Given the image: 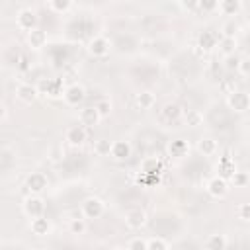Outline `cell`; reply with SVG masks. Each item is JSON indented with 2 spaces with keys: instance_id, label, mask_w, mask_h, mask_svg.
<instances>
[{
  "instance_id": "1",
  "label": "cell",
  "mask_w": 250,
  "mask_h": 250,
  "mask_svg": "<svg viewBox=\"0 0 250 250\" xmlns=\"http://www.w3.org/2000/svg\"><path fill=\"white\" fill-rule=\"evenodd\" d=\"M23 213L31 219L45 217V199L41 195H27L23 199Z\"/></svg>"
},
{
  "instance_id": "2",
  "label": "cell",
  "mask_w": 250,
  "mask_h": 250,
  "mask_svg": "<svg viewBox=\"0 0 250 250\" xmlns=\"http://www.w3.org/2000/svg\"><path fill=\"white\" fill-rule=\"evenodd\" d=\"M80 211H82V215H84L86 219H100V217L104 215V211H105V205H104V201H102L100 197L90 195V197H86V199L82 201Z\"/></svg>"
},
{
  "instance_id": "3",
  "label": "cell",
  "mask_w": 250,
  "mask_h": 250,
  "mask_svg": "<svg viewBox=\"0 0 250 250\" xmlns=\"http://www.w3.org/2000/svg\"><path fill=\"white\" fill-rule=\"evenodd\" d=\"M227 105L234 113H244V111L250 109V94L244 92V90H236V92L227 96Z\"/></svg>"
},
{
  "instance_id": "4",
  "label": "cell",
  "mask_w": 250,
  "mask_h": 250,
  "mask_svg": "<svg viewBox=\"0 0 250 250\" xmlns=\"http://www.w3.org/2000/svg\"><path fill=\"white\" fill-rule=\"evenodd\" d=\"M37 14L31 10V8H21L18 14H16V25L20 27V29H23L25 33H29V31H33V29H37Z\"/></svg>"
},
{
  "instance_id": "5",
  "label": "cell",
  "mask_w": 250,
  "mask_h": 250,
  "mask_svg": "<svg viewBox=\"0 0 250 250\" xmlns=\"http://www.w3.org/2000/svg\"><path fill=\"white\" fill-rule=\"evenodd\" d=\"M25 188H27L29 195H39L41 191H45L49 188V180L43 172H31L25 178Z\"/></svg>"
},
{
  "instance_id": "6",
  "label": "cell",
  "mask_w": 250,
  "mask_h": 250,
  "mask_svg": "<svg viewBox=\"0 0 250 250\" xmlns=\"http://www.w3.org/2000/svg\"><path fill=\"white\" fill-rule=\"evenodd\" d=\"M62 100L66 105L70 107H78L84 100H86V90L82 84H70L64 88V94H62Z\"/></svg>"
},
{
  "instance_id": "7",
  "label": "cell",
  "mask_w": 250,
  "mask_h": 250,
  "mask_svg": "<svg viewBox=\"0 0 250 250\" xmlns=\"http://www.w3.org/2000/svg\"><path fill=\"white\" fill-rule=\"evenodd\" d=\"M64 141L70 145V146H82L86 141H88V131L84 125H70L66 131H64Z\"/></svg>"
},
{
  "instance_id": "8",
  "label": "cell",
  "mask_w": 250,
  "mask_h": 250,
  "mask_svg": "<svg viewBox=\"0 0 250 250\" xmlns=\"http://www.w3.org/2000/svg\"><path fill=\"white\" fill-rule=\"evenodd\" d=\"M88 53L94 57V59H104L109 55V41L104 37V35H94L90 41H88Z\"/></svg>"
},
{
  "instance_id": "9",
  "label": "cell",
  "mask_w": 250,
  "mask_h": 250,
  "mask_svg": "<svg viewBox=\"0 0 250 250\" xmlns=\"http://www.w3.org/2000/svg\"><path fill=\"white\" fill-rule=\"evenodd\" d=\"M131 154H133V146H131L129 141H125V139H117V141L111 143V154H109V156H111L113 160L123 162V160H129Z\"/></svg>"
},
{
  "instance_id": "10",
  "label": "cell",
  "mask_w": 250,
  "mask_h": 250,
  "mask_svg": "<svg viewBox=\"0 0 250 250\" xmlns=\"http://www.w3.org/2000/svg\"><path fill=\"white\" fill-rule=\"evenodd\" d=\"M205 189H207V193H209L211 197L223 199V197L229 193V182H227L225 178H221V176H213V178L207 182Z\"/></svg>"
},
{
  "instance_id": "11",
  "label": "cell",
  "mask_w": 250,
  "mask_h": 250,
  "mask_svg": "<svg viewBox=\"0 0 250 250\" xmlns=\"http://www.w3.org/2000/svg\"><path fill=\"white\" fill-rule=\"evenodd\" d=\"M125 225L131 229V230H139L146 225V213L143 209H129L125 213Z\"/></svg>"
},
{
  "instance_id": "12",
  "label": "cell",
  "mask_w": 250,
  "mask_h": 250,
  "mask_svg": "<svg viewBox=\"0 0 250 250\" xmlns=\"http://www.w3.org/2000/svg\"><path fill=\"white\" fill-rule=\"evenodd\" d=\"M37 90H39V94H45V96H51V98H57V96L64 94V90L61 88V82L51 80V78H41L39 84H37Z\"/></svg>"
},
{
  "instance_id": "13",
  "label": "cell",
  "mask_w": 250,
  "mask_h": 250,
  "mask_svg": "<svg viewBox=\"0 0 250 250\" xmlns=\"http://www.w3.org/2000/svg\"><path fill=\"white\" fill-rule=\"evenodd\" d=\"M37 96H39V90H37V86H31V84H27V82H23V84H20L18 88H16V98L21 102V104H33L35 100H37Z\"/></svg>"
},
{
  "instance_id": "14",
  "label": "cell",
  "mask_w": 250,
  "mask_h": 250,
  "mask_svg": "<svg viewBox=\"0 0 250 250\" xmlns=\"http://www.w3.org/2000/svg\"><path fill=\"white\" fill-rule=\"evenodd\" d=\"M100 121H102V117H100V113H98V109L94 105H86V107H82L78 111V123L84 125V127H94Z\"/></svg>"
},
{
  "instance_id": "15",
  "label": "cell",
  "mask_w": 250,
  "mask_h": 250,
  "mask_svg": "<svg viewBox=\"0 0 250 250\" xmlns=\"http://www.w3.org/2000/svg\"><path fill=\"white\" fill-rule=\"evenodd\" d=\"M219 35L213 31V29H203L201 33H199V37H197V45L207 53V51H211V49H215L217 45H219Z\"/></svg>"
},
{
  "instance_id": "16",
  "label": "cell",
  "mask_w": 250,
  "mask_h": 250,
  "mask_svg": "<svg viewBox=\"0 0 250 250\" xmlns=\"http://www.w3.org/2000/svg\"><path fill=\"white\" fill-rule=\"evenodd\" d=\"M29 230L35 236H47V234H51L53 225H51V221L47 217H37V219H31L29 221Z\"/></svg>"
},
{
  "instance_id": "17",
  "label": "cell",
  "mask_w": 250,
  "mask_h": 250,
  "mask_svg": "<svg viewBox=\"0 0 250 250\" xmlns=\"http://www.w3.org/2000/svg\"><path fill=\"white\" fill-rule=\"evenodd\" d=\"M25 41H27L29 49H33V51H39V49H43V47L47 45V33H45L41 27H37V29L29 31V33L25 35Z\"/></svg>"
},
{
  "instance_id": "18",
  "label": "cell",
  "mask_w": 250,
  "mask_h": 250,
  "mask_svg": "<svg viewBox=\"0 0 250 250\" xmlns=\"http://www.w3.org/2000/svg\"><path fill=\"white\" fill-rule=\"evenodd\" d=\"M160 115H162V119H166V121H178L182 115H184V109H182V105L180 104H176V102H168L162 109H160Z\"/></svg>"
},
{
  "instance_id": "19",
  "label": "cell",
  "mask_w": 250,
  "mask_h": 250,
  "mask_svg": "<svg viewBox=\"0 0 250 250\" xmlns=\"http://www.w3.org/2000/svg\"><path fill=\"white\" fill-rule=\"evenodd\" d=\"M242 8H244L242 0H221L219 2V12L223 16H238Z\"/></svg>"
},
{
  "instance_id": "20",
  "label": "cell",
  "mask_w": 250,
  "mask_h": 250,
  "mask_svg": "<svg viewBox=\"0 0 250 250\" xmlns=\"http://www.w3.org/2000/svg\"><path fill=\"white\" fill-rule=\"evenodd\" d=\"M217 150H219V145H217V141L213 137H201L197 141V152L199 154L213 156V154H217Z\"/></svg>"
},
{
  "instance_id": "21",
  "label": "cell",
  "mask_w": 250,
  "mask_h": 250,
  "mask_svg": "<svg viewBox=\"0 0 250 250\" xmlns=\"http://www.w3.org/2000/svg\"><path fill=\"white\" fill-rule=\"evenodd\" d=\"M135 104H137L141 109H150V107H154V104H156V96H154L150 90H141V92L135 96Z\"/></svg>"
},
{
  "instance_id": "22",
  "label": "cell",
  "mask_w": 250,
  "mask_h": 250,
  "mask_svg": "<svg viewBox=\"0 0 250 250\" xmlns=\"http://www.w3.org/2000/svg\"><path fill=\"white\" fill-rule=\"evenodd\" d=\"M205 248L207 250H227V236L221 232L209 234L205 240Z\"/></svg>"
},
{
  "instance_id": "23",
  "label": "cell",
  "mask_w": 250,
  "mask_h": 250,
  "mask_svg": "<svg viewBox=\"0 0 250 250\" xmlns=\"http://www.w3.org/2000/svg\"><path fill=\"white\" fill-rule=\"evenodd\" d=\"M160 170V158H156V156H146L143 162H141V172L145 174V176H152V174H156Z\"/></svg>"
},
{
  "instance_id": "24",
  "label": "cell",
  "mask_w": 250,
  "mask_h": 250,
  "mask_svg": "<svg viewBox=\"0 0 250 250\" xmlns=\"http://www.w3.org/2000/svg\"><path fill=\"white\" fill-rule=\"evenodd\" d=\"M188 150H189V145H188L184 139H176V141H172V143L168 145V152H170L172 156H176V158L186 156Z\"/></svg>"
},
{
  "instance_id": "25",
  "label": "cell",
  "mask_w": 250,
  "mask_h": 250,
  "mask_svg": "<svg viewBox=\"0 0 250 250\" xmlns=\"http://www.w3.org/2000/svg\"><path fill=\"white\" fill-rule=\"evenodd\" d=\"M72 6H74L72 0H49L47 2V8L55 14H66L72 10Z\"/></svg>"
},
{
  "instance_id": "26",
  "label": "cell",
  "mask_w": 250,
  "mask_h": 250,
  "mask_svg": "<svg viewBox=\"0 0 250 250\" xmlns=\"http://www.w3.org/2000/svg\"><path fill=\"white\" fill-rule=\"evenodd\" d=\"M219 49H221V53L225 57L234 55V51H236V37H221L219 39Z\"/></svg>"
},
{
  "instance_id": "27",
  "label": "cell",
  "mask_w": 250,
  "mask_h": 250,
  "mask_svg": "<svg viewBox=\"0 0 250 250\" xmlns=\"http://www.w3.org/2000/svg\"><path fill=\"white\" fill-rule=\"evenodd\" d=\"M94 107L98 109V113H100V117L102 119H105V117H109L111 115V100L109 98H100L96 104H94Z\"/></svg>"
},
{
  "instance_id": "28",
  "label": "cell",
  "mask_w": 250,
  "mask_h": 250,
  "mask_svg": "<svg viewBox=\"0 0 250 250\" xmlns=\"http://www.w3.org/2000/svg\"><path fill=\"white\" fill-rule=\"evenodd\" d=\"M236 31H238V23L234 21V18L227 20L221 25V37H236Z\"/></svg>"
},
{
  "instance_id": "29",
  "label": "cell",
  "mask_w": 250,
  "mask_h": 250,
  "mask_svg": "<svg viewBox=\"0 0 250 250\" xmlns=\"http://www.w3.org/2000/svg\"><path fill=\"white\" fill-rule=\"evenodd\" d=\"M111 143H113V141H107V139L96 141V145H94L96 154H98V156H109V154H111Z\"/></svg>"
},
{
  "instance_id": "30",
  "label": "cell",
  "mask_w": 250,
  "mask_h": 250,
  "mask_svg": "<svg viewBox=\"0 0 250 250\" xmlns=\"http://www.w3.org/2000/svg\"><path fill=\"white\" fill-rule=\"evenodd\" d=\"M86 221L84 219H80V217H76V219H70V223H68V230H70V234H84L86 232Z\"/></svg>"
},
{
  "instance_id": "31",
  "label": "cell",
  "mask_w": 250,
  "mask_h": 250,
  "mask_svg": "<svg viewBox=\"0 0 250 250\" xmlns=\"http://www.w3.org/2000/svg\"><path fill=\"white\" fill-rule=\"evenodd\" d=\"M186 123H188L189 127H199V125L203 123L201 111H197V109H188V113H186Z\"/></svg>"
},
{
  "instance_id": "32",
  "label": "cell",
  "mask_w": 250,
  "mask_h": 250,
  "mask_svg": "<svg viewBox=\"0 0 250 250\" xmlns=\"http://www.w3.org/2000/svg\"><path fill=\"white\" fill-rule=\"evenodd\" d=\"M230 184H232L234 188H246V186L250 184V176H248L246 172H234V174L230 176Z\"/></svg>"
},
{
  "instance_id": "33",
  "label": "cell",
  "mask_w": 250,
  "mask_h": 250,
  "mask_svg": "<svg viewBox=\"0 0 250 250\" xmlns=\"http://www.w3.org/2000/svg\"><path fill=\"white\" fill-rule=\"evenodd\" d=\"M127 250H148V240H145L141 236H135V238L129 240Z\"/></svg>"
},
{
  "instance_id": "34",
  "label": "cell",
  "mask_w": 250,
  "mask_h": 250,
  "mask_svg": "<svg viewBox=\"0 0 250 250\" xmlns=\"http://www.w3.org/2000/svg\"><path fill=\"white\" fill-rule=\"evenodd\" d=\"M236 215H238V219H240V221L250 223V201L240 203V205L236 207Z\"/></svg>"
},
{
  "instance_id": "35",
  "label": "cell",
  "mask_w": 250,
  "mask_h": 250,
  "mask_svg": "<svg viewBox=\"0 0 250 250\" xmlns=\"http://www.w3.org/2000/svg\"><path fill=\"white\" fill-rule=\"evenodd\" d=\"M12 160H14V150L10 146H4L2 152H0V166L2 168H8Z\"/></svg>"
},
{
  "instance_id": "36",
  "label": "cell",
  "mask_w": 250,
  "mask_h": 250,
  "mask_svg": "<svg viewBox=\"0 0 250 250\" xmlns=\"http://www.w3.org/2000/svg\"><path fill=\"white\" fill-rule=\"evenodd\" d=\"M148 250H168V242L160 236H154L148 240Z\"/></svg>"
},
{
  "instance_id": "37",
  "label": "cell",
  "mask_w": 250,
  "mask_h": 250,
  "mask_svg": "<svg viewBox=\"0 0 250 250\" xmlns=\"http://www.w3.org/2000/svg\"><path fill=\"white\" fill-rule=\"evenodd\" d=\"M199 10L201 12H215V10H219V2L217 0H199Z\"/></svg>"
},
{
  "instance_id": "38",
  "label": "cell",
  "mask_w": 250,
  "mask_h": 250,
  "mask_svg": "<svg viewBox=\"0 0 250 250\" xmlns=\"http://www.w3.org/2000/svg\"><path fill=\"white\" fill-rule=\"evenodd\" d=\"M238 64H240V59L238 57H234V55L225 57V68L227 70H238Z\"/></svg>"
},
{
  "instance_id": "39",
  "label": "cell",
  "mask_w": 250,
  "mask_h": 250,
  "mask_svg": "<svg viewBox=\"0 0 250 250\" xmlns=\"http://www.w3.org/2000/svg\"><path fill=\"white\" fill-rule=\"evenodd\" d=\"M238 72L242 76H250V57H244L240 59V64H238Z\"/></svg>"
},
{
  "instance_id": "40",
  "label": "cell",
  "mask_w": 250,
  "mask_h": 250,
  "mask_svg": "<svg viewBox=\"0 0 250 250\" xmlns=\"http://www.w3.org/2000/svg\"><path fill=\"white\" fill-rule=\"evenodd\" d=\"M6 121H8V107L2 102V105H0V123H6Z\"/></svg>"
},
{
  "instance_id": "41",
  "label": "cell",
  "mask_w": 250,
  "mask_h": 250,
  "mask_svg": "<svg viewBox=\"0 0 250 250\" xmlns=\"http://www.w3.org/2000/svg\"><path fill=\"white\" fill-rule=\"evenodd\" d=\"M111 250H127V248H121V246H115V248H111Z\"/></svg>"
},
{
  "instance_id": "42",
  "label": "cell",
  "mask_w": 250,
  "mask_h": 250,
  "mask_svg": "<svg viewBox=\"0 0 250 250\" xmlns=\"http://www.w3.org/2000/svg\"><path fill=\"white\" fill-rule=\"evenodd\" d=\"M47 250H59V248H47Z\"/></svg>"
},
{
  "instance_id": "43",
  "label": "cell",
  "mask_w": 250,
  "mask_h": 250,
  "mask_svg": "<svg viewBox=\"0 0 250 250\" xmlns=\"http://www.w3.org/2000/svg\"><path fill=\"white\" fill-rule=\"evenodd\" d=\"M248 43H250V39H248Z\"/></svg>"
}]
</instances>
